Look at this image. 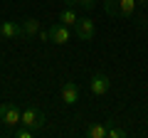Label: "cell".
<instances>
[{
	"instance_id": "obj_1",
	"label": "cell",
	"mask_w": 148,
	"mask_h": 138,
	"mask_svg": "<svg viewBox=\"0 0 148 138\" xmlns=\"http://www.w3.org/2000/svg\"><path fill=\"white\" fill-rule=\"evenodd\" d=\"M20 123H22V126H27V128H32L35 133H40V131H45V126H47V118L37 111V109L27 106V109H22V118H20Z\"/></svg>"
},
{
	"instance_id": "obj_2",
	"label": "cell",
	"mask_w": 148,
	"mask_h": 138,
	"mask_svg": "<svg viewBox=\"0 0 148 138\" xmlns=\"http://www.w3.org/2000/svg\"><path fill=\"white\" fill-rule=\"evenodd\" d=\"M0 118L5 123V128H15L22 118V109H17L15 104H0Z\"/></svg>"
},
{
	"instance_id": "obj_3",
	"label": "cell",
	"mask_w": 148,
	"mask_h": 138,
	"mask_svg": "<svg viewBox=\"0 0 148 138\" xmlns=\"http://www.w3.org/2000/svg\"><path fill=\"white\" fill-rule=\"evenodd\" d=\"M94 32H96V25L89 17H79L77 25H74V35H77L82 42H91V40H94Z\"/></svg>"
},
{
	"instance_id": "obj_4",
	"label": "cell",
	"mask_w": 148,
	"mask_h": 138,
	"mask_svg": "<svg viewBox=\"0 0 148 138\" xmlns=\"http://www.w3.org/2000/svg\"><path fill=\"white\" fill-rule=\"evenodd\" d=\"M69 37H72V32H69V27L62 25V22H54L47 30V42H52V44H67Z\"/></svg>"
},
{
	"instance_id": "obj_5",
	"label": "cell",
	"mask_w": 148,
	"mask_h": 138,
	"mask_svg": "<svg viewBox=\"0 0 148 138\" xmlns=\"http://www.w3.org/2000/svg\"><path fill=\"white\" fill-rule=\"evenodd\" d=\"M0 35L5 40H22L25 32H22V20H5L0 25Z\"/></svg>"
},
{
	"instance_id": "obj_6",
	"label": "cell",
	"mask_w": 148,
	"mask_h": 138,
	"mask_svg": "<svg viewBox=\"0 0 148 138\" xmlns=\"http://www.w3.org/2000/svg\"><path fill=\"white\" fill-rule=\"evenodd\" d=\"M109 89H111V81H109V77H106V74H101V72L91 74V79H89V91H91L94 96H104Z\"/></svg>"
},
{
	"instance_id": "obj_7",
	"label": "cell",
	"mask_w": 148,
	"mask_h": 138,
	"mask_svg": "<svg viewBox=\"0 0 148 138\" xmlns=\"http://www.w3.org/2000/svg\"><path fill=\"white\" fill-rule=\"evenodd\" d=\"M59 96H62V101L67 106H74L79 101V86L74 84V81H64L62 89H59Z\"/></svg>"
},
{
	"instance_id": "obj_8",
	"label": "cell",
	"mask_w": 148,
	"mask_h": 138,
	"mask_svg": "<svg viewBox=\"0 0 148 138\" xmlns=\"http://www.w3.org/2000/svg\"><path fill=\"white\" fill-rule=\"evenodd\" d=\"M84 136L86 138H106L109 136V126L106 123H89L84 128Z\"/></svg>"
},
{
	"instance_id": "obj_9",
	"label": "cell",
	"mask_w": 148,
	"mask_h": 138,
	"mask_svg": "<svg viewBox=\"0 0 148 138\" xmlns=\"http://www.w3.org/2000/svg\"><path fill=\"white\" fill-rule=\"evenodd\" d=\"M22 32H25V37L40 35V20H37V17H25V20H22Z\"/></svg>"
},
{
	"instance_id": "obj_10",
	"label": "cell",
	"mask_w": 148,
	"mask_h": 138,
	"mask_svg": "<svg viewBox=\"0 0 148 138\" xmlns=\"http://www.w3.org/2000/svg\"><path fill=\"white\" fill-rule=\"evenodd\" d=\"M138 3L136 0H119V17H133Z\"/></svg>"
},
{
	"instance_id": "obj_11",
	"label": "cell",
	"mask_w": 148,
	"mask_h": 138,
	"mask_svg": "<svg viewBox=\"0 0 148 138\" xmlns=\"http://www.w3.org/2000/svg\"><path fill=\"white\" fill-rule=\"evenodd\" d=\"M77 20H79V15H77L72 8H64V10L59 12V22L67 25V27H74V25H77Z\"/></svg>"
},
{
	"instance_id": "obj_12",
	"label": "cell",
	"mask_w": 148,
	"mask_h": 138,
	"mask_svg": "<svg viewBox=\"0 0 148 138\" xmlns=\"http://www.w3.org/2000/svg\"><path fill=\"white\" fill-rule=\"evenodd\" d=\"M104 10L111 17H119V0H104Z\"/></svg>"
},
{
	"instance_id": "obj_13",
	"label": "cell",
	"mask_w": 148,
	"mask_h": 138,
	"mask_svg": "<svg viewBox=\"0 0 148 138\" xmlns=\"http://www.w3.org/2000/svg\"><path fill=\"white\" fill-rule=\"evenodd\" d=\"M74 5L77 8H82V10H86V12H91L96 8V0H74ZM72 5V8H74Z\"/></svg>"
},
{
	"instance_id": "obj_14",
	"label": "cell",
	"mask_w": 148,
	"mask_h": 138,
	"mask_svg": "<svg viewBox=\"0 0 148 138\" xmlns=\"http://www.w3.org/2000/svg\"><path fill=\"white\" fill-rule=\"evenodd\" d=\"M123 136H126V131H123V128L109 126V136H106V138H123Z\"/></svg>"
},
{
	"instance_id": "obj_15",
	"label": "cell",
	"mask_w": 148,
	"mask_h": 138,
	"mask_svg": "<svg viewBox=\"0 0 148 138\" xmlns=\"http://www.w3.org/2000/svg\"><path fill=\"white\" fill-rule=\"evenodd\" d=\"M15 136H17V138H32V136H35V131L27 128V126H22L20 131H15Z\"/></svg>"
},
{
	"instance_id": "obj_16",
	"label": "cell",
	"mask_w": 148,
	"mask_h": 138,
	"mask_svg": "<svg viewBox=\"0 0 148 138\" xmlns=\"http://www.w3.org/2000/svg\"><path fill=\"white\" fill-rule=\"evenodd\" d=\"M136 3H138L141 8H148V0H136Z\"/></svg>"
},
{
	"instance_id": "obj_17",
	"label": "cell",
	"mask_w": 148,
	"mask_h": 138,
	"mask_svg": "<svg viewBox=\"0 0 148 138\" xmlns=\"http://www.w3.org/2000/svg\"><path fill=\"white\" fill-rule=\"evenodd\" d=\"M64 3H67V5H69V8H72V5H74V0H64Z\"/></svg>"
}]
</instances>
